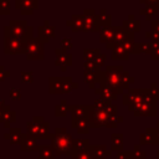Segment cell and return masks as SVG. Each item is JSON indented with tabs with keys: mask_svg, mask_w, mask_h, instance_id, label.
Wrapping results in <instances>:
<instances>
[]
</instances>
